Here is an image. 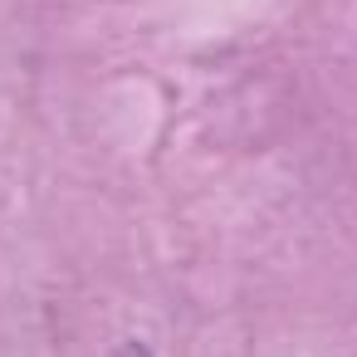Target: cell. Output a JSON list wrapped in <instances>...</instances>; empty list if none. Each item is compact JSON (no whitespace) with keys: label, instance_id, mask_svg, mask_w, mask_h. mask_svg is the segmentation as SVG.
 <instances>
[{"label":"cell","instance_id":"1","mask_svg":"<svg viewBox=\"0 0 357 357\" xmlns=\"http://www.w3.org/2000/svg\"><path fill=\"white\" fill-rule=\"evenodd\" d=\"M118 357H152V352H147V347H142V342H128V347H123V352H118Z\"/></svg>","mask_w":357,"mask_h":357}]
</instances>
